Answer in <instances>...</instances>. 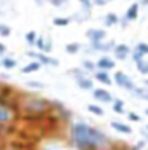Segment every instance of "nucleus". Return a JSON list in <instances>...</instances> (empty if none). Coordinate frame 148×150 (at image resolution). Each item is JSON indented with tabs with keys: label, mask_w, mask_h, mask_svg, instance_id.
<instances>
[{
	"label": "nucleus",
	"mask_w": 148,
	"mask_h": 150,
	"mask_svg": "<svg viewBox=\"0 0 148 150\" xmlns=\"http://www.w3.org/2000/svg\"><path fill=\"white\" fill-rule=\"evenodd\" d=\"M140 5H148V0H141V2H140Z\"/></svg>",
	"instance_id": "nucleus-35"
},
{
	"label": "nucleus",
	"mask_w": 148,
	"mask_h": 150,
	"mask_svg": "<svg viewBox=\"0 0 148 150\" xmlns=\"http://www.w3.org/2000/svg\"><path fill=\"white\" fill-rule=\"evenodd\" d=\"M70 23H72V18H66V16H58V18L52 19V25H54V26H59V28H65V26H68Z\"/></svg>",
	"instance_id": "nucleus-19"
},
{
	"label": "nucleus",
	"mask_w": 148,
	"mask_h": 150,
	"mask_svg": "<svg viewBox=\"0 0 148 150\" xmlns=\"http://www.w3.org/2000/svg\"><path fill=\"white\" fill-rule=\"evenodd\" d=\"M45 2H49V4L54 5V7H63V5H66L68 0H45Z\"/></svg>",
	"instance_id": "nucleus-30"
},
{
	"label": "nucleus",
	"mask_w": 148,
	"mask_h": 150,
	"mask_svg": "<svg viewBox=\"0 0 148 150\" xmlns=\"http://www.w3.org/2000/svg\"><path fill=\"white\" fill-rule=\"evenodd\" d=\"M145 113H147V115H148V108H147V110H145Z\"/></svg>",
	"instance_id": "nucleus-38"
},
{
	"label": "nucleus",
	"mask_w": 148,
	"mask_h": 150,
	"mask_svg": "<svg viewBox=\"0 0 148 150\" xmlns=\"http://www.w3.org/2000/svg\"><path fill=\"white\" fill-rule=\"evenodd\" d=\"M87 110L92 113V115H96V117H103V115H105V110H103L99 105H94V103L87 105Z\"/></svg>",
	"instance_id": "nucleus-23"
},
{
	"label": "nucleus",
	"mask_w": 148,
	"mask_h": 150,
	"mask_svg": "<svg viewBox=\"0 0 148 150\" xmlns=\"http://www.w3.org/2000/svg\"><path fill=\"white\" fill-rule=\"evenodd\" d=\"M11 33H12L11 26L5 23H0V37H11Z\"/></svg>",
	"instance_id": "nucleus-29"
},
{
	"label": "nucleus",
	"mask_w": 148,
	"mask_h": 150,
	"mask_svg": "<svg viewBox=\"0 0 148 150\" xmlns=\"http://www.w3.org/2000/svg\"><path fill=\"white\" fill-rule=\"evenodd\" d=\"M108 2H111V0H92V4L98 5V7H103V5H106Z\"/></svg>",
	"instance_id": "nucleus-33"
},
{
	"label": "nucleus",
	"mask_w": 148,
	"mask_h": 150,
	"mask_svg": "<svg viewBox=\"0 0 148 150\" xmlns=\"http://www.w3.org/2000/svg\"><path fill=\"white\" fill-rule=\"evenodd\" d=\"M0 61H2V68H5V70H14L18 67V61L11 56H5V54L0 58Z\"/></svg>",
	"instance_id": "nucleus-17"
},
{
	"label": "nucleus",
	"mask_w": 148,
	"mask_h": 150,
	"mask_svg": "<svg viewBox=\"0 0 148 150\" xmlns=\"http://www.w3.org/2000/svg\"><path fill=\"white\" fill-rule=\"evenodd\" d=\"M127 117H129V120H131V122H140V120H141V117H140L136 112H129V113H127Z\"/></svg>",
	"instance_id": "nucleus-31"
},
{
	"label": "nucleus",
	"mask_w": 148,
	"mask_h": 150,
	"mask_svg": "<svg viewBox=\"0 0 148 150\" xmlns=\"http://www.w3.org/2000/svg\"><path fill=\"white\" fill-rule=\"evenodd\" d=\"M78 4L82 5V9H84L85 14H91V11H92V7H94L92 0H78Z\"/></svg>",
	"instance_id": "nucleus-26"
},
{
	"label": "nucleus",
	"mask_w": 148,
	"mask_h": 150,
	"mask_svg": "<svg viewBox=\"0 0 148 150\" xmlns=\"http://www.w3.org/2000/svg\"><path fill=\"white\" fill-rule=\"evenodd\" d=\"M70 136L77 150H99L108 142L106 134L101 129H96L82 120H77L72 124Z\"/></svg>",
	"instance_id": "nucleus-1"
},
{
	"label": "nucleus",
	"mask_w": 148,
	"mask_h": 150,
	"mask_svg": "<svg viewBox=\"0 0 148 150\" xmlns=\"http://www.w3.org/2000/svg\"><path fill=\"white\" fill-rule=\"evenodd\" d=\"M2 129H4V126H0V133H2Z\"/></svg>",
	"instance_id": "nucleus-37"
},
{
	"label": "nucleus",
	"mask_w": 148,
	"mask_h": 150,
	"mask_svg": "<svg viewBox=\"0 0 148 150\" xmlns=\"http://www.w3.org/2000/svg\"><path fill=\"white\" fill-rule=\"evenodd\" d=\"M33 47H37V51H42V52H47V54H49V52L52 51V40L49 37H44V35L40 37V35H38L37 42H35Z\"/></svg>",
	"instance_id": "nucleus-12"
},
{
	"label": "nucleus",
	"mask_w": 148,
	"mask_h": 150,
	"mask_svg": "<svg viewBox=\"0 0 148 150\" xmlns=\"http://www.w3.org/2000/svg\"><path fill=\"white\" fill-rule=\"evenodd\" d=\"M143 84H145V86H148V79H145V82H143Z\"/></svg>",
	"instance_id": "nucleus-36"
},
{
	"label": "nucleus",
	"mask_w": 148,
	"mask_h": 150,
	"mask_svg": "<svg viewBox=\"0 0 148 150\" xmlns=\"http://www.w3.org/2000/svg\"><path fill=\"white\" fill-rule=\"evenodd\" d=\"M134 65H136L138 72H140L141 75H148V61H145V58H143V59H140V61H136Z\"/></svg>",
	"instance_id": "nucleus-24"
},
{
	"label": "nucleus",
	"mask_w": 148,
	"mask_h": 150,
	"mask_svg": "<svg viewBox=\"0 0 148 150\" xmlns=\"http://www.w3.org/2000/svg\"><path fill=\"white\" fill-rule=\"evenodd\" d=\"M28 87H37V89H44V84L42 82H35V80H28V84H26Z\"/></svg>",
	"instance_id": "nucleus-32"
},
{
	"label": "nucleus",
	"mask_w": 148,
	"mask_h": 150,
	"mask_svg": "<svg viewBox=\"0 0 148 150\" xmlns=\"http://www.w3.org/2000/svg\"><path fill=\"white\" fill-rule=\"evenodd\" d=\"M138 14H140V4L134 2V4H131V5L127 7V11H125V14H124V19H125L127 23H131V21L138 19Z\"/></svg>",
	"instance_id": "nucleus-14"
},
{
	"label": "nucleus",
	"mask_w": 148,
	"mask_h": 150,
	"mask_svg": "<svg viewBox=\"0 0 148 150\" xmlns=\"http://www.w3.org/2000/svg\"><path fill=\"white\" fill-rule=\"evenodd\" d=\"M37 37H38L37 32H33V30H32V32H28V33H25V40H26L30 45H35V42H37Z\"/></svg>",
	"instance_id": "nucleus-27"
},
{
	"label": "nucleus",
	"mask_w": 148,
	"mask_h": 150,
	"mask_svg": "<svg viewBox=\"0 0 148 150\" xmlns=\"http://www.w3.org/2000/svg\"><path fill=\"white\" fill-rule=\"evenodd\" d=\"M111 110L115 113H125V103L122 101V100H113L111 101Z\"/></svg>",
	"instance_id": "nucleus-20"
},
{
	"label": "nucleus",
	"mask_w": 148,
	"mask_h": 150,
	"mask_svg": "<svg viewBox=\"0 0 148 150\" xmlns=\"http://www.w3.org/2000/svg\"><path fill=\"white\" fill-rule=\"evenodd\" d=\"M80 49H82V45L78 42H70V44L65 45V52L66 54H77V52H80Z\"/></svg>",
	"instance_id": "nucleus-22"
},
{
	"label": "nucleus",
	"mask_w": 148,
	"mask_h": 150,
	"mask_svg": "<svg viewBox=\"0 0 148 150\" xmlns=\"http://www.w3.org/2000/svg\"><path fill=\"white\" fill-rule=\"evenodd\" d=\"M111 52H113V58H115V59H125V58L131 56L132 49H131L127 44H117Z\"/></svg>",
	"instance_id": "nucleus-10"
},
{
	"label": "nucleus",
	"mask_w": 148,
	"mask_h": 150,
	"mask_svg": "<svg viewBox=\"0 0 148 150\" xmlns=\"http://www.w3.org/2000/svg\"><path fill=\"white\" fill-rule=\"evenodd\" d=\"M103 23H105L106 28H110V26H117V25L120 23V18H118L115 12H108V14L105 16V19H103Z\"/></svg>",
	"instance_id": "nucleus-18"
},
{
	"label": "nucleus",
	"mask_w": 148,
	"mask_h": 150,
	"mask_svg": "<svg viewBox=\"0 0 148 150\" xmlns=\"http://www.w3.org/2000/svg\"><path fill=\"white\" fill-rule=\"evenodd\" d=\"M18 117H21L18 107L5 101V98L0 100V126H4V127L11 126V124H14L18 120Z\"/></svg>",
	"instance_id": "nucleus-3"
},
{
	"label": "nucleus",
	"mask_w": 148,
	"mask_h": 150,
	"mask_svg": "<svg viewBox=\"0 0 148 150\" xmlns=\"http://www.w3.org/2000/svg\"><path fill=\"white\" fill-rule=\"evenodd\" d=\"M113 82H115L120 89L129 91V93H132V91H134V87H136L134 80L125 74V72H122V70H117V72L113 74Z\"/></svg>",
	"instance_id": "nucleus-5"
},
{
	"label": "nucleus",
	"mask_w": 148,
	"mask_h": 150,
	"mask_svg": "<svg viewBox=\"0 0 148 150\" xmlns=\"http://www.w3.org/2000/svg\"><path fill=\"white\" fill-rule=\"evenodd\" d=\"M110 126H111V129H113V131H117V133H122V134H131V133H132V127H131L129 124H125V122L111 120Z\"/></svg>",
	"instance_id": "nucleus-15"
},
{
	"label": "nucleus",
	"mask_w": 148,
	"mask_h": 150,
	"mask_svg": "<svg viewBox=\"0 0 148 150\" xmlns=\"http://www.w3.org/2000/svg\"><path fill=\"white\" fill-rule=\"evenodd\" d=\"M68 74L73 77V80L77 82L78 89H82V91H92V89H94V79L89 77V72H85L82 67H80V68H72V70H68Z\"/></svg>",
	"instance_id": "nucleus-4"
},
{
	"label": "nucleus",
	"mask_w": 148,
	"mask_h": 150,
	"mask_svg": "<svg viewBox=\"0 0 148 150\" xmlns=\"http://www.w3.org/2000/svg\"><path fill=\"white\" fill-rule=\"evenodd\" d=\"M134 49H136L138 52H141L143 56H148V42H138Z\"/></svg>",
	"instance_id": "nucleus-28"
},
{
	"label": "nucleus",
	"mask_w": 148,
	"mask_h": 150,
	"mask_svg": "<svg viewBox=\"0 0 148 150\" xmlns=\"http://www.w3.org/2000/svg\"><path fill=\"white\" fill-rule=\"evenodd\" d=\"M132 94H134V96H138V98H141V100H147V101H148V86L143 84L141 87H134Z\"/></svg>",
	"instance_id": "nucleus-21"
},
{
	"label": "nucleus",
	"mask_w": 148,
	"mask_h": 150,
	"mask_svg": "<svg viewBox=\"0 0 148 150\" xmlns=\"http://www.w3.org/2000/svg\"><path fill=\"white\" fill-rule=\"evenodd\" d=\"M91 93H92V98H94L98 103H110L111 105V101L115 100L113 94H111L110 91H106V89H99V87L96 89V87H94Z\"/></svg>",
	"instance_id": "nucleus-7"
},
{
	"label": "nucleus",
	"mask_w": 148,
	"mask_h": 150,
	"mask_svg": "<svg viewBox=\"0 0 148 150\" xmlns=\"http://www.w3.org/2000/svg\"><path fill=\"white\" fill-rule=\"evenodd\" d=\"M44 65L40 63V61H37V59H33V61H28L23 68H21V74H33V72H38L40 68H42Z\"/></svg>",
	"instance_id": "nucleus-16"
},
{
	"label": "nucleus",
	"mask_w": 148,
	"mask_h": 150,
	"mask_svg": "<svg viewBox=\"0 0 148 150\" xmlns=\"http://www.w3.org/2000/svg\"><path fill=\"white\" fill-rule=\"evenodd\" d=\"M5 51H7V47H5V44H2V42H0V58H2L4 54H5Z\"/></svg>",
	"instance_id": "nucleus-34"
},
{
	"label": "nucleus",
	"mask_w": 148,
	"mask_h": 150,
	"mask_svg": "<svg viewBox=\"0 0 148 150\" xmlns=\"http://www.w3.org/2000/svg\"><path fill=\"white\" fill-rule=\"evenodd\" d=\"M94 80L96 82H99V84H103V86H111L113 84V79H111V75L106 72V70H99V68H96V72H94Z\"/></svg>",
	"instance_id": "nucleus-13"
},
{
	"label": "nucleus",
	"mask_w": 148,
	"mask_h": 150,
	"mask_svg": "<svg viewBox=\"0 0 148 150\" xmlns=\"http://www.w3.org/2000/svg\"><path fill=\"white\" fill-rule=\"evenodd\" d=\"M11 150H14V149H11Z\"/></svg>",
	"instance_id": "nucleus-40"
},
{
	"label": "nucleus",
	"mask_w": 148,
	"mask_h": 150,
	"mask_svg": "<svg viewBox=\"0 0 148 150\" xmlns=\"http://www.w3.org/2000/svg\"><path fill=\"white\" fill-rule=\"evenodd\" d=\"M80 67H82L85 72H92V74H94V72H96V68H98V67H96V61H91V59H84Z\"/></svg>",
	"instance_id": "nucleus-25"
},
{
	"label": "nucleus",
	"mask_w": 148,
	"mask_h": 150,
	"mask_svg": "<svg viewBox=\"0 0 148 150\" xmlns=\"http://www.w3.org/2000/svg\"><path fill=\"white\" fill-rule=\"evenodd\" d=\"M91 45H92V51H96V52L99 51V52H103V54H108V52L113 51V47H115L117 44H115L113 40H108V42H106V40H101V42H96V44H91Z\"/></svg>",
	"instance_id": "nucleus-11"
},
{
	"label": "nucleus",
	"mask_w": 148,
	"mask_h": 150,
	"mask_svg": "<svg viewBox=\"0 0 148 150\" xmlns=\"http://www.w3.org/2000/svg\"><path fill=\"white\" fill-rule=\"evenodd\" d=\"M147 129H148V124H147Z\"/></svg>",
	"instance_id": "nucleus-39"
},
{
	"label": "nucleus",
	"mask_w": 148,
	"mask_h": 150,
	"mask_svg": "<svg viewBox=\"0 0 148 150\" xmlns=\"http://www.w3.org/2000/svg\"><path fill=\"white\" fill-rule=\"evenodd\" d=\"M26 56H28V58H33V59H37V61H40L42 65H49V67H58V65H59V61H58L56 58H51L47 52H42V51H38V52L26 51Z\"/></svg>",
	"instance_id": "nucleus-6"
},
{
	"label": "nucleus",
	"mask_w": 148,
	"mask_h": 150,
	"mask_svg": "<svg viewBox=\"0 0 148 150\" xmlns=\"http://www.w3.org/2000/svg\"><path fill=\"white\" fill-rule=\"evenodd\" d=\"M18 108H19V115L25 119H40L51 110V101L42 96L30 94L18 103Z\"/></svg>",
	"instance_id": "nucleus-2"
},
{
	"label": "nucleus",
	"mask_w": 148,
	"mask_h": 150,
	"mask_svg": "<svg viewBox=\"0 0 148 150\" xmlns=\"http://www.w3.org/2000/svg\"><path fill=\"white\" fill-rule=\"evenodd\" d=\"M87 40L91 44H96V42H101V40H106V32L103 28H89L87 33H85Z\"/></svg>",
	"instance_id": "nucleus-9"
},
{
	"label": "nucleus",
	"mask_w": 148,
	"mask_h": 150,
	"mask_svg": "<svg viewBox=\"0 0 148 150\" xmlns=\"http://www.w3.org/2000/svg\"><path fill=\"white\" fill-rule=\"evenodd\" d=\"M96 67H98L99 70L111 72V70H115V59L111 58L110 54H103V56H99V58H98V61H96Z\"/></svg>",
	"instance_id": "nucleus-8"
}]
</instances>
